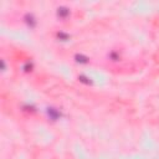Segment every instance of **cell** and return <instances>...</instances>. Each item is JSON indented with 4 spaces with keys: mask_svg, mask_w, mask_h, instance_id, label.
Masks as SVG:
<instances>
[{
    "mask_svg": "<svg viewBox=\"0 0 159 159\" xmlns=\"http://www.w3.org/2000/svg\"><path fill=\"white\" fill-rule=\"evenodd\" d=\"M70 14V10L67 8H65V6H61V8H59L57 9V15L59 16H61V17H66L67 15Z\"/></svg>",
    "mask_w": 159,
    "mask_h": 159,
    "instance_id": "obj_1",
    "label": "cell"
},
{
    "mask_svg": "<svg viewBox=\"0 0 159 159\" xmlns=\"http://www.w3.org/2000/svg\"><path fill=\"white\" fill-rule=\"evenodd\" d=\"M47 113H49V116H50L52 119H57L59 117L61 116V114H60V112L56 111L55 108H47Z\"/></svg>",
    "mask_w": 159,
    "mask_h": 159,
    "instance_id": "obj_2",
    "label": "cell"
},
{
    "mask_svg": "<svg viewBox=\"0 0 159 159\" xmlns=\"http://www.w3.org/2000/svg\"><path fill=\"white\" fill-rule=\"evenodd\" d=\"M25 21L30 26H35V19H34V16H32V15H30V14H27V15L25 16Z\"/></svg>",
    "mask_w": 159,
    "mask_h": 159,
    "instance_id": "obj_3",
    "label": "cell"
},
{
    "mask_svg": "<svg viewBox=\"0 0 159 159\" xmlns=\"http://www.w3.org/2000/svg\"><path fill=\"white\" fill-rule=\"evenodd\" d=\"M76 61H77V62L86 63V62H88V59L85 57V56H82V55H76Z\"/></svg>",
    "mask_w": 159,
    "mask_h": 159,
    "instance_id": "obj_4",
    "label": "cell"
}]
</instances>
